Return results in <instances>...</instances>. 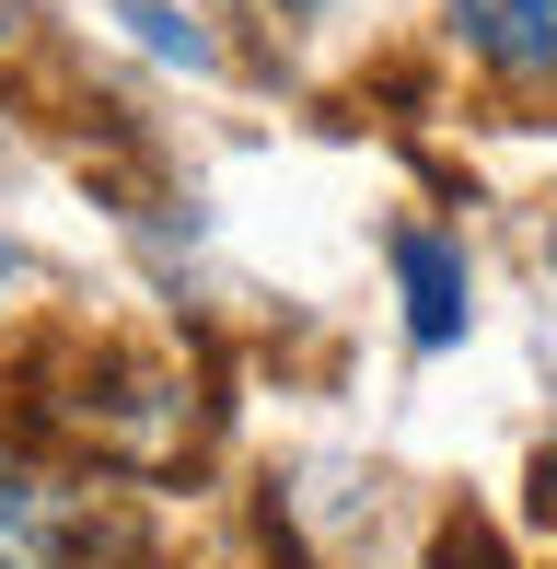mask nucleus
<instances>
[{
  "label": "nucleus",
  "mask_w": 557,
  "mask_h": 569,
  "mask_svg": "<svg viewBox=\"0 0 557 569\" xmlns=\"http://www.w3.org/2000/svg\"><path fill=\"white\" fill-rule=\"evenodd\" d=\"M0 291H12V244H0Z\"/></svg>",
  "instance_id": "nucleus-7"
},
{
  "label": "nucleus",
  "mask_w": 557,
  "mask_h": 569,
  "mask_svg": "<svg viewBox=\"0 0 557 569\" xmlns=\"http://www.w3.org/2000/svg\"><path fill=\"white\" fill-rule=\"evenodd\" d=\"M278 12H325V0H278Z\"/></svg>",
  "instance_id": "nucleus-6"
},
{
  "label": "nucleus",
  "mask_w": 557,
  "mask_h": 569,
  "mask_svg": "<svg viewBox=\"0 0 557 569\" xmlns=\"http://www.w3.org/2000/svg\"><path fill=\"white\" fill-rule=\"evenodd\" d=\"M70 547H82V488L0 430V569H70Z\"/></svg>",
  "instance_id": "nucleus-1"
},
{
  "label": "nucleus",
  "mask_w": 557,
  "mask_h": 569,
  "mask_svg": "<svg viewBox=\"0 0 557 569\" xmlns=\"http://www.w3.org/2000/svg\"><path fill=\"white\" fill-rule=\"evenodd\" d=\"M453 36H465L476 70H499V82L546 93L557 82V0H442Z\"/></svg>",
  "instance_id": "nucleus-3"
},
{
  "label": "nucleus",
  "mask_w": 557,
  "mask_h": 569,
  "mask_svg": "<svg viewBox=\"0 0 557 569\" xmlns=\"http://www.w3.org/2000/svg\"><path fill=\"white\" fill-rule=\"evenodd\" d=\"M0 12H12V0H0ZM0 47H12V23H0Z\"/></svg>",
  "instance_id": "nucleus-8"
},
{
  "label": "nucleus",
  "mask_w": 557,
  "mask_h": 569,
  "mask_svg": "<svg viewBox=\"0 0 557 569\" xmlns=\"http://www.w3.org/2000/svg\"><path fill=\"white\" fill-rule=\"evenodd\" d=\"M117 23H129L151 59H174V70H221V36L198 12H174V0H117Z\"/></svg>",
  "instance_id": "nucleus-4"
},
{
  "label": "nucleus",
  "mask_w": 557,
  "mask_h": 569,
  "mask_svg": "<svg viewBox=\"0 0 557 569\" xmlns=\"http://www.w3.org/2000/svg\"><path fill=\"white\" fill-rule=\"evenodd\" d=\"M535 511L557 523V442H546V465H535Z\"/></svg>",
  "instance_id": "nucleus-5"
},
{
  "label": "nucleus",
  "mask_w": 557,
  "mask_h": 569,
  "mask_svg": "<svg viewBox=\"0 0 557 569\" xmlns=\"http://www.w3.org/2000/svg\"><path fill=\"white\" fill-rule=\"evenodd\" d=\"M384 256H395V291H407V338H418V349H453V338L476 326V268H465V244L429 232V221H407Z\"/></svg>",
  "instance_id": "nucleus-2"
}]
</instances>
